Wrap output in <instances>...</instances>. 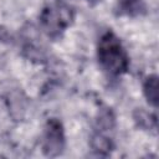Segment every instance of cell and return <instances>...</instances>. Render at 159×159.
<instances>
[{
  "instance_id": "cell-1",
  "label": "cell",
  "mask_w": 159,
  "mask_h": 159,
  "mask_svg": "<svg viewBox=\"0 0 159 159\" xmlns=\"http://www.w3.org/2000/svg\"><path fill=\"white\" fill-rule=\"evenodd\" d=\"M97 57L102 70L111 76L124 73L129 65V58L122 42L112 31L106 32L101 37L97 47Z\"/></svg>"
},
{
  "instance_id": "cell-3",
  "label": "cell",
  "mask_w": 159,
  "mask_h": 159,
  "mask_svg": "<svg viewBox=\"0 0 159 159\" xmlns=\"http://www.w3.org/2000/svg\"><path fill=\"white\" fill-rule=\"evenodd\" d=\"M63 147H65V135L61 123L56 119L48 120L43 134V143H42L43 153L48 157H56L61 154Z\"/></svg>"
},
{
  "instance_id": "cell-5",
  "label": "cell",
  "mask_w": 159,
  "mask_h": 159,
  "mask_svg": "<svg viewBox=\"0 0 159 159\" xmlns=\"http://www.w3.org/2000/svg\"><path fill=\"white\" fill-rule=\"evenodd\" d=\"M143 88H144V94H145L148 103L157 107L158 104V77L155 75L149 76L145 80Z\"/></svg>"
},
{
  "instance_id": "cell-2",
  "label": "cell",
  "mask_w": 159,
  "mask_h": 159,
  "mask_svg": "<svg viewBox=\"0 0 159 159\" xmlns=\"http://www.w3.org/2000/svg\"><path fill=\"white\" fill-rule=\"evenodd\" d=\"M72 19L73 11L71 10V7L60 4L43 9L40 17L43 31L51 37L60 36L71 24Z\"/></svg>"
},
{
  "instance_id": "cell-4",
  "label": "cell",
  "mask_w": 159,
  "mask_h": 159,
  "mask_svg": "<svg viewBox=\"0 0 159 159\" xmlns=\"http://www.w3.org/2000/svg\"><path fill=\"white\" fill-rule=\"evenodd\" d=\"M145 4L143 0H118L117 11L119 15L137 16L144 12Z\"/></svg>"
},
{
  "instance_id": "cell-6",
  "label": "cell",
  "mask_w": 159,
  "mask_h": 159,
  "mask_svg": "<svg viewBox=\"0 0 159 159\" xmlns=\"http://www.w3.org/2000/svg\"><path fill=\"white\" fill-rule=\"evenodd\" d=\"M92 147L96 150L103 152V150H109L111 149V140L101 134H96L92 137Z\"/></svg>"
}]
</instances>
